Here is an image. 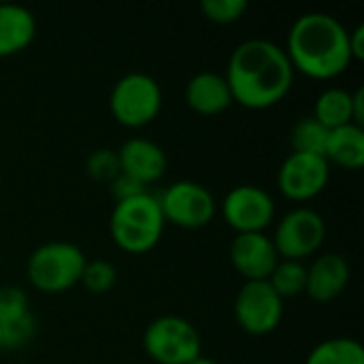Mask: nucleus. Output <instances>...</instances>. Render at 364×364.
<instances>
[{
  "label": "nucleus",
  "mask_w": 364,
  "mask_h": 364,
  "mask_svg": "<svg viewBox=\"0 0 364 364\" xmlns=\"http://www.w3.org/2000/svg\"><path fill=\"white\" fill-rule=\"evenodd\" d=\"M232 100L245 109L262 111L279 105L294 83V68L284 47L269 38L239 43L224 75Z\"/></svg>",
  "instance_id": "1"
},
{
  "label": "nucleus",
  "mask_w": 364,
  "mask_h": 364,
  "mask_svg": "<svg viewBox=\"0 0 364 364\" xmlns=\"http://www.w3.org/2000/svg\"><path fill=\"white\" fill-rule=\"evenodd\" d=\"M348 28L331 13H303L290 26L286 53L294 73H303L318 81L339 77L352 64Z\"/></svg>",
  "instance_id": "2"
},
{
  "label": "nucleus",
  "mask_w": 364,
  "mask_h": 364,
  "mask_svg": "<svg viewBox=\"0 0 364 364\" xmlns=\"http://www.w3.org/2000/svg\"><path fill=\"white\" fill-rule=\"evenodd\" d=\"M164 215L158 198L149 192L115 203L109 218V232L113 243L128 254L151 252L164 235Z\"/></svg>",
  "instance_id": "3"
},
{
  "label": "nucleus",
  "mask_w": 364,
  "mask_h": 364,
  "mask_svg": "<svg viewBox=\"0 0 364 364\" xmlns=\"http://www.w3.org/2000/svg\"><path fill=\"white\" fill-rule=\"evenodd\" d=\"M87 258L70 241H49L38 245L26 262V277L43 294H62L79 286Z\"/></svg>",
  "instance_id": "4"
},
{
  "label": "nucleus",
  "mask_w": 364,
  "mask_h": 364,
  "mask_svg": "<svg viewBox=\"0 0 364 364\" xmlns=\"http://www.w3.org/2000/svg\"><path fill=\"white\" fill-rule=\"evenodd\" d=\"M109 109L117 124L143 128L151 124L162 109V87L147 73H128L115 81L109 94Z\"/></svg>",
  "instance_id": "5"
},
{
  "label": "nucleus",
  "mask_w": 364,
  "mask_h": 364,
  "mask_svg": "<svg viewBox=\"0 0 364 364\" xmlns=\"http://www.w3.org/2000/svg\"><path fill=\"white\" fill-rule=\"evenodd\" d=\"M143 350L156 364H188L203 354L194 324L179 316H160L143 333Z\"/></svg>",
  "instance_id": "6"
},
{
  "label": "nucleus",
  "mask_w": 364,
  "mask_h": 364,
  "mask_svg": "<svg viewBox=\"0 0 364 364\" xmlns=\"http://www.w3.org/2000/svg\"><path fill=\"white\" fill-rule=\"evenodd\" d=\"M156 198L164 215V222L186 230L205 228L218 213V203L211 190L190 179H181L166 186L162 194Z\"/></svg>",
  "instance_id": "7"
},
{
  "label": "nucleus",
  "mask_w": 364,
  "mask_h": 364,
  "mask_svg": "<svg viewBox=\"0 0 364 364\" xmlns=\"http://www.w3.org/2000/svg\"><path fill=\"white\" fill-rule=\"evenodd\" d=\"M271 239L279 258L303 262L322 247L326 239V222L311 207H294L279 220Z\"/></svg>",
  "instance_id": "8"
},
{
  "label": "nucleus",
  "mask_w": 364,
  "mask_h": 364,
  "mask_svg": "<svg viewBox=\"0 0 364 364\" xmlns=\"http://www.w3.org/2000/svg\"><path fill=\"white\" fill-rule=\"evenodd\" d=\"M284 301L269 282H245L235 296V320L252 337H264L279 328Z\"/></svg>",
  "instance_id": "9"
},
{
  "label": "nucleus",
  "mask_w": 364,
  "mask_h": 364,
  "mask_svg": "<svg viewBox=\"0 0 364 364\" xmlns=\"http://www.w3.org/2000/svg\"><path fill=\"white\" fill-rule=\"evenodd\" d=\"M224 222L237 232H264L275 220L273 196L254 183L235 186L220 205Z\"/></svg>",
  "instance_id": "10"
},
{
  "label": "nucleus",
  "mask_w": 364,
  "mask_h": 364,
  "mask_svg": "<svg viewBox=\"0 0 364 364\" xmlns=\"http://www.w3.org/2000/svg\"><path fill=\"white\" fill-rule=\"evenodd\" d=\"M331 181V164L324 156L292 151L277 171L279 192L294 203H307L324 192Z\"/></svg>",
  "instance_id": "11"
},
{
  "label": "nucleus",
  "mask_w": 364,
  "mask_h": 364,
  "mask_svg": "<svg viewBox=\"0 0 364 364\" xmlns=\"http://www.w3.org/2000/svg\"><path fill=\"white\" fill-rule=\"evenodd\" d=\"M232 269L245 282H267L279 262V254L273 239L264 232H241L235 235L228 247Z\"/></svg>",
  "instance_id": "12"
},
{
  "label": "nucleus",
  "mask_w": 364,
  "mask_h": 364,
  "mask_svg": "<svg viewBox=\"0 0 364 364\" xmlns=\"http://www.w3.org/2000/svg\"><path fill=\"white\" fill-rule=\"evenodd\" d=\"M117 158L122 173L134 177L145 188L160 181L168 168L166 151L158 143L143 136H132L124 141L117 149Z\"/></svg>",
  "instance_id": "13"
},
{
  "label": "nucleus",
  "mask_w": 364,
  "mask_h": 364,
  "mask_svg": "<svg viewBox=\"0 0 364 364\" xmlns=\"http://www.w3.org/2000/svg\"><path fill=\"white\" fill-rule=\"evenodd\" d=\"M352 279V269L350 262L337 254V252H328L318 256L309 267H307V286H305V294L314 301V303H331L337 296H341L346 292V288L350 286Z\"/></svg>",
  "instance_id": "14"
},
{
  "label": "nucleus",
  "mask_w": 364,
  "mask_h": 364,
  "mask_svg": "<svg viewBox=\"0 0 364 364\" xmlns=\"http://www.w3.org/2000/svg\"><path fill=\"white\" fill-rule=\"evenodd\" d=\"M186 105L198 115H220L235 105L230 87L220 73L203 70L190 77L183 92Z\"/></svg>",
  "instance_id": "15"
},
{
  "label": "nucleus",
  "mask_w": 364,
  "mask_h": 364,
  "mask_svg": "<svg viewBox=\"0 0 364 364\" xmlns=\"http://www.w3.org/2000/svg\"><path fill=\"white\" fill-rule=\"evenodd\" d=\"M36 36V17L15 2L0 4V58L23 51Z\"/></svg>",
  "instance_id": "16"
},
{
  "label": "nucleus",
  "mask_w": 364,
  "mask_h": 364,
  "mask_svg": "<svg viewBox=\"0 0 364 364\" xmlns=\"http://www.w3.org/2000/svg\"><path fill=\"white\" fill-rule=\"evenodd\" d=\"M324 158L328 164H337L348 171H360L364 166V128L346 124L328 132Z\"/></svg>",
  "instance_id": "17"
},
{
  "label": "nucleus",
  "mask_w": 364,
  "mask_h": 364,
  "mask_svg": "<svg viewBox=\"0 0 364 364\" xmlns=\"http://www.w3.org/2000/svg\"><path fill=\"white\" fill-rule=\"evenodd\" d=\"M314 117L328 130L352 122V92L346 87H326L314 105Z\"/></svg>",
  "instance_id": "18"
},
{
  "label": "nucleus",
  "mask_w": 364,
  "mask_h": 364,
  "mask_svg": "<svg viewBox=\"0 0 364 364\" xmlns=\"http://www.w3.org/2000/svg\"><path fill=\"white\" fill-rule=\"evenodd\" d=\"M305 364H364V348L352 337H333L320 341Z\"/></svg>",
  "instance_id": "19"
},
{
  "label": "nucleus",
  "mask_w": 364,
  "mask_h": 364,
  "mask_svg": "<svg viewBox=\"0 0 364 364\" xmlns=\"http://www.w3.org/2000/svg\"><path fill=\"white\" fill-rule=\"evenodd\" d=\"M267 282L282 301L301 296L305 294V286H307V267L299 260L279 258L277 267L273 269Z\"/></svg>",
  "instance_id": "20"
},
{
  "label": "nucleus",
  "mask_w": 364,
  "mask_h": 364,
  "mask_svg": "<svg viewBox=\"0 0 364 364\" xmlns=\"http://www.w3.org/2000/svg\"><path fill=\"white\" fill-rule=\"evenodd\" d=\"M328 128H324L314 115L303 117L294 124L290 134L292 151L296 154H311V156H324L326 141H328Z\"/></svg>",
  "instance_id": "21"
},
{
  "label": "nucleus",
  "mask_w": 364,
  "mask_h": 364,
  "mask_svg": "<svg viewBox=\"0 0 364 364\" xmlns=\"http://www.w3.org/2000/svg\"><path fill=\"white\" fill-rule=\"evenodd\" d=\"M115 282H117V269L102 258L87 260L79 279V284L90 294H107L115 288Z\"/></svg>",
  "instance_id": "22"
},
{
  "label": "nucleus",
  "mask_w": 364,
  "mask_h": 364,
  "mask_svg": "<svg viewBox=\"0 0 364 364\" xmlns=\"http://www.w3.org/2000/svg\"><path fill=\"white\" fill-rule=\"evenodd\" d=\"M85 173L90 179L98 181V183H111L119 173V158H117V149H109V147H100L96 151H92L85 160Z\"/></svg>",
  "instance_id": "23"
},
{
  "label": "nucleus",
  "mask_w": 364,
  "mask_h": 364,
  "mask_svg": "<svg viewBox=\"0 0 364 364\" xmlns=\"http://www.w3.org/2000/svg\"><path fill=\"white\" fill-rule=\"evenodd\" d=\"M0 335H2V350H21L36 337V318L32 316V311H28L17 320L2 324Z\"/></svg>",
  "instance_id": "24"
},
{
  "label": "nucleus",
  "mask_w": 364,
  "mask_h": 364,
  "mask_svg": "<svg viewBox=\"0 0 364 364\" xmlns=\"http://www.w3.org/2000/svg\"><path fill=\"white\" fill-rule=\"evenodd\" d=\"M247 0H203L200 11L213 23H235L247 13Z\"/></svg>",
  "instance_id": "25"
},
{
  "label": "nucleus",
  "mask_w": 364,
  "mask_h": 364,
  "mask_svg": "<svg viewBox=\"0 0 364 364\" xmlns=\"http://www.w3.org/2000/svg\"><path fill=\"white\" fill-rule=\"evenodd\" d=\"M30 311L28 307V294L17 286H4L0 288V326L9 324Z\"/></svg>",
  "instance_id": "26"
},
{
  "label": "nucleus",
  "mask_w": 364,
  "mask_h": 364,
  "mask_svg": "<svg viewBox=\"0 0 364 364\" xmlns=\"http://www.w3.org/2000/svg\"><path fill=\"white\" fill-rule=\"evenodd\" d=\"M109 190H111L115 203L128 200V198H134V196H141V194L147 192L143 183H139L134 177H130V175H126V173H119V175L109 183Z\"/></svg>",
  "instance_id": "27"
},
{
  "label": "nucleus",
  "mask_w": 364,
  "mask_h": 364,
  "mask_svg": "<svg viewBox=\"0 0 364 364\" xmlns=\"http://www.w3.org/2000/svg\"><path fill=\"white\" fill-rule=\"evenodd\" d=\"M348 43H350V53H352V62L354 60H364V26L358 23L356 28H352L348 32Z\"/></svg>",
  "instance_id": "28"
},
{
  "label": "nucleus",
  "mask_w": 364,
  "mask_h": 364,
  "mask_svg": "<svg viewBox=\"0 0 364 364\" xmlns=\"http://www.w3.org/2000/svg\"><path fill=\"white\" fill-rule=\"evenodd\" d=\"M352 122L364 128V87H356L352 92Z\"/></svg>",
  "instance_id": "29"
},
{
  "label": "nucleus",
  "mask_w": 364,
  "mask_h": 364,
  "mask_svg": "<svg viewBox=\"0 0 364 364\" xmlns=\"http://www.w3.org/2000/svg\"><path fill=\"white\" fill-rule=\"evenodd\" d=\"M188 364H218L215 363V360H211V358H207V356H203V354H200V356H198V358H194V360H190V363Z\"/></svg>",
  "instance_id": "30"
},
{
  "label": "nucleus",
  "mask_w": 364,
  "mask_h": 364,
  "mask_svg": "<svg viewBox=\"0 0 364 364\" xmlns=\"http://www.w3.org/2000/svg\"><path fill=\"white\" fill-rule=\"evenodd\" d=\"M0 352H2V335H0Z\"/></svg>",
  "instance_id": "31"
}]
</instances>
